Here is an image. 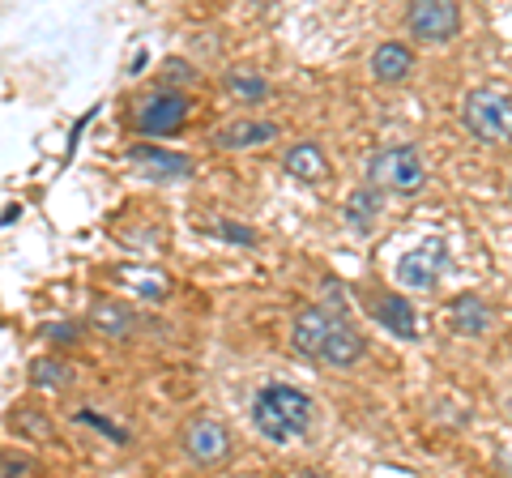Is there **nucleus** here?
Wrapping results in <instances>:
<instances>
[{"label": "nucleus", "mask_w": 512, "mask_h": 478, "mask_svg": "<svg viewBox=\"0 0 512 478\" xmlns=\"http://www.w3.org/2000/svg\"><path fill=\"white\" fill-rule=\"evenodd\" d=\"M312 423H316L312 397L295 385H265L252 402V427H256V436L269 444L303 440L312 432Z\"/></svg>", "instance_id": "f257e3e1"}, {"label": "nucleus", "mask_w": 512, "mask_h": 478, "mask_svg": "<svg viewBox=\"0 0 512 478\" xmlns=\"http://www.w3.org/2000/svg\"><path fill=\"white\" fill-rule=\"evenodd\" d=\"M461 124L470 137L487 141V146H508L512 141V99L504 90H474L461 103Z\"/></svg>", "instance_id": "f03ea898"}, {"label": "nucleus", "mask_w": 512, "mask_h": 478, "mask_svg": "<svg viewBox=\"0 0 512 478\" xmlns=\"http://www.w3.org/2000/svg\"><path fill=\"white\" fill-rule=\"evenodd\" d=\"M367 180H372V188H384V193H419L423 180H427L423 154L414 146L380 150L372 163H367Z\"/></svg>", "instance_id": "7ed1b4c3"}, {"label": "nucleus", "mask_w": 512, "mask_h": 478, "mask_svg": "<svg viewBox=\"0 0 512 478\" xmlns=\"http://www.w3.org/2000/svg\"><path fill=\"white\" fill-rule=\"evenodd\" d=\"M410 35L427 47H444L461 35V0H410L406 5Z\"/></svg>", "instance_id": "20e7f679"}, {"label": "nucleus", "mask_w": 512, "mask_h": 478, "mask_svg": "<svg viewBox=\"0 0 512 478\" xmlns=\"http://www.w3.org/2000/svg\"><path fill=\"white\" fill-rule=\"evenodd\" d=\"M188 111H192V103L180 90H158V94H150V99L137 103L133 124H137L141 137H167L188 120Z\"/></svg>", "instance_id": "39448f33"}, {"label": "nucleus", "mask_w": 512, "mask_h": 478, "mask_svg": "<svg viewBox=\"0 0 512 478\" xmlns=\"http://www.w3.org/2000/svg\"><path fill=\"white\" fill-rule=\"evenodd\" d=\"M338 321H346V316L329 312L325 304L303 308V312L295 316V325H291V342H295V350H299V355H308V359H320V355H325L329 333H333V325H338Z\"/></svg>", "instance_id": "423d86ee"}, {"label": "nucleus", "mask_w": 512, "mask_h": 478, "mask_svg": "<svg viewBox=\"0 0 512 478\" xmlns=\"http://www.w3.org/2000/svg\"><path fill=\"white\" fill-rule=\"evenodd\" d=\"M440 269H444V244H423L406 252L402 261H397V282L410 286V291H431V286L440 282Z\"/></svg>", "instance_id": "0eeeda50"}, {"label": "nucleus", "mask_w": 512, "mask_h": 478, "mask_svg": "<svg viewBox=\"0 0 512 478\" xmlns=\"http://www.w3.org/2000/svg\"><path fill=\"white\" fill-rule=\"evenodd\" d=\"M184 449L192 461L214 466V461H222L231 453V432L214 419H197V423H188V432H184Z\"/></svg>", "instance_id": "6e6552de"}, {"label": "nucleus", "mask_w": 512, "mask_h": 478, "mask_svg": "<svg viewBox=\"0 0 512 478\" xmlns=\"http://www.w3.org/2000/svg\"><path fill=\"white\" fill-rule=\"evenodd\" d=\"M133 167H141L154 180H188L192 175V158L188 154H175V150H163V146H133L124 154Z\"/></svg>", "instance_id": "1a4fd4ad"}, {"label": "nucleus", "mask_w": 512, "mask_h": 478, "mask_svg": "<svg viewBox=\"0 0 512 478\" xmlns=\"http://www.w3.org/2000/svg\"><path fill=\"white\" fill-rule=\"evenodd\" d=\"M367 65H372V77H376L380 86H402L406 77L414 73V52H410L406 43L389 39V43H380V47H376Z\"/></svg>", "instance_id": "9d476101"}, {"label": "nucleus", "mask_w": 512, "mask_h": 478, "mask_svg": "<svg viewBox=\"0 0 512 478\" xmlns=\"http://www.w3.org/2000/svg\"><path fill=\"white\" fill-rule=\"evenodd\" d=\"M274 137H278L274 120H235L214 133V146L218 150H252V146H269Z\"/></svg>", "instance_id": "9b49d317"}, {"label": "nucleus", "mask_w": 512, "mask_h": 478, "mask_svg": "<svg viewBox=\"0 0 512 478\" xmlns=\"http://www.w3.org/2000/svg\"><path fill=\"white\" fill-rule=\"evenodd\" d=\"M448 321H453V329L461 333V338H487L495 316L478 295H457L453 304H448Z\"/></svg>", "instance_id": "f8f14e48"}, {"label": "nucleus", "mask_w": 512, "mask_h": 478, "mask_svg": "<svg viewBox=\"0 0 512 478\" xmlns=\"http://www.w3.org/2000/svg\"><path fill=\"white\" fill-rule=\"evenodd\" d=\"M376 321L402 342H414L419 338V321H414V304L402 295H380L376 299Z\"/></svg>", "instance_id": "ddd939ff"}, {"label": "nucleus", "mask_w": 512, "mask_h": 478, "mask_svg": "<svg viewBox=\"0 0 512 478\" xmlns=\"http://www.w3.org/2000/svg\"><path fill=\"white\" fill-rule=\"evenodd\" d=\"M282 167H286V175H295V180L316 184V180H325L329 175V158H325V150H320L316 141H299V146L286 150Z\"/></svg>", "instance_id": "4468645a"}, {"label": "nucleus", "mask_w": 512, "mask_h": 478, "mask_svg": "<svg viewBox=\"0 0 512 478\" xmlns=\"http://www.w3.org/2000/svg\"><path fill=\"white\" fill-rule=\"evenodd\" d=\"M359 359H363V338L346 321H338V325H333V333H329V342H325V355H320V363H329V368H355Z\"/></svg>", "instance_id": "2eb2a0df"}, {"label": "nucleus", "mask_w": 512, "mask_h": 478, "mask_svg": "<svg viewBox=\"0 0 512 478\" xmlns=\"http://www.w3.org/2000/svg\"><path fill=\"white\" fill-rule=\"evenodd\" d=\"M90 325L103 333V338H128L133 333V312H128V304H116V299H94V308H90Z\"/></svg>", "instance_id": "dca6fc26"}, {"label": "nucleus", "mask_w": 512, "mask_h": 478, "mask_svg": "<svg viewBox=\"0 0 512 478\" xmlns=\"http://www.w3.org/2000/svg\"><path fill=\"white\" fill-rule=\"evenodd\" d=\"M227 94L235 103H244V107H261L269 103V82L261 73H248V69H231L227 73Z\"/></svg>", "instance_id": "f3484780"}, {"label": "nucleus", "mask_w": 512, "mask_h": 478, "mask_svg": "<svg viewBox=\"0 0 512 478\" xmlns=\"http://www.w3.org/2000/svg\"><path fill=\"white\" fill-rule=\"evenodd\" d=\"M116 282L133 286L141 299H163L171 291V282L158 274V269H133V265H128V269H116Z\"/></svg>", "instance_id": "a211bd4d"}, {"label": "nucleus", "mask_w": 512, "mask_h": 478, "mask_svg": "<svg viewBox=\"0 0 512 478\" xmlns=\"http://www.w3.org/2000/svg\"><path fill=\"white\" fill-rule=\"evenodd\" d=\"M73 380V372L64 368L60 359H35L30 363V385H39V389H64Z\"/></svg>", "instance_id": "6ab92c4d"}, {"label": "nucleus", "mask_w": 512, "mask_h": 478, "mask_svg": "<svg viewBox=\"0 0 512 478\" xmlns=\"http://www.w3.org/2000/svg\"><path fill=\"white\" fill-rule=\"evenodd\" d=\"M380 214V201H376V193H372V188H363V193H355V197H350V205H346V222H350V227H355L359 235L367 231V227H372V218Z\"/></svg>", "instance_id": "aec40b11"}, {"label": "nucleus", "mask_w": 512, "mask_h": 478, "mask_svg": "<svg viewBox=\"0 0 512 478\" xmlns=\"http://www.w3.org/2000/svg\"><path fill=\"white\" fill-rule=\"evenodd\" d=\"M77 423H86V427H94V432H103L111 444H128L124 427H116L111 419H103V414H94V410H77Z\"/></svg>", "instance_id": "412c9836"}, {"label": "nucleus", "mask_w": 512, "mask_h": 478, "mask_svg": "<svg viewBox=\"0 0 512 478\" xmlns=\"http://www.w3.org/2000/svg\"><path fill=\"white\" fill-rule=\"evenodd\" d=\"M218 239H227V244H239V248H256V231L252 227H239V222H218Z\"/></svg>", "instance_id": "4be33fe9"}, {"label": "nucleus", "mask_w": 512, "mask_h": 478, "mask_svg": "<svg viewBox=\"0 0 512 478\" xmlns=\"http://www.w3.org/2000/svg\"><path fill=\"white\" fill-rule=\"evenodd\" d=\"M13 427H22V432H35V436H52V423H43L39 414H13Z\"/></svg>", "instance_id": "5701e85b"}, {"label": "nucleus", "mask_w": 512, "mask_h": 478, "mask_svg": "<svg viewBox=\"0 0 512 478\" xmlns=\"http://www.w3.org/2000/svg\"><path fill=\"white\" fill-rule=\"evenodd\" d=\"M43 338H52V342H60V346H69V342H77V325H69V321L47 325V329H43Z\"/></svg>", "instance_id": "b1692460"}, {"label": "nucleus", "mask_w": 512, "mask_h": 478, "mask_svg": "<svg viewBox=\"0 0 512 478\" xmlns=\"http://www.w3.org/2000/svg\"><path fill=\"white\" fill-rule=\"evenodd\" d=\"M35 470V461L26 457H0V474H30Z\"/></svg>", "instance_id": "393cba45"}, {"label": "nucleus", "mask_w": 512, "mask_h": 478, "mask_svg": "<svg viewBox=\"0 0 512 478\" xmlns=\"http://www.w3.org/2000/svg\"><path fill=\"white\" fill-rule=\"evenodd\" d=\"M508 414H512V402H508Z\"/></svg>", "instance_id": "a878e982"}, {"label": "nucleus", "mask_w": 512, "mask_h": 478, "mask_svg": "<svg viewBox=\"0 0 512 478\" xmlns=\"http://www.w3.org/2000/svg\"><path fill=\"white\" fill-rule=\"evenodd\" d=\"M508 193H512V188H508Z\"/></svg>", "instance_id": "bb28decb"}]
</instances>
